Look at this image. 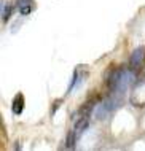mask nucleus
<instances>
[{"instance_id":"f257e3e1","label":"nucleus","mask_w":145,"mask_h":151,"mask_svg":"<svg viewBox=\"0 0 145 151\" xmlns=\"http://www.w3.org/2000/svg\"><path fill=\"white\" fill-rule=\"evenodd\" d=\"M144 62H145V48L139 46L132 51V54L129 58V68L136 73L144 67Z\"/></svg>"},{"instance_id":"f03ea898","label":"nucleus","mask_w":145,"mask_h":151,"mask_svg":"<svg viewBox=\"0 0 145 151\" xmlns=\"http://www.w3.org/2000/svg\"><path fill=\"white\" fill-rule=\"evenodd\" d=\"M11 110H13L14 115H21V113H22V110H24V96L22 94H18V96L14 97Z\"/></svg>"},{"instance_id":"7ed1b4c3","label":"nucleus","mask_w":145,"mask_h":151,"mask_svg":"<svg viewBox=\"0 0 145 151\" xmlns=\"http://www.w3.org/2000/svg\"><path fill=\"white\" fill-rule=\"evenodd\" d=\"M77 142H78V138H77L75 129L69 130L67 138H65V148H67V150H73V148H75V143H77Z\"/></svg>"},{"instance_id":"20e7f679","label":"nucleus","mask_w":145,"mask_h":151,"mask_svg":"<svg viewBox=\"0 0 145 151\" xmlns=\"http://www.w3.org/2000/svg\"><path fill=\"white\" fill-rule=\"evenodd\" d=\"M13 10H14V6L11 5V3H3V0H2V21L3 22H7L8 19H10Z\"/></svg>"},{"instance_id":"39448f33","label":"nucleus","mask_w":145,"mask_h":151,"mask_svg":"<svg viewBox=\"0 0 145 151\" xmlns=\"http://www.w3.org/2000/svg\"><path fill=\"white\" fill-rule=\"evenodd\" d=\"M61 102H62V99H59V100H56L54 104H53V110H51V115H54V113H56V110L59 108V104H61Z\"/></svg>"}]
</instances>
